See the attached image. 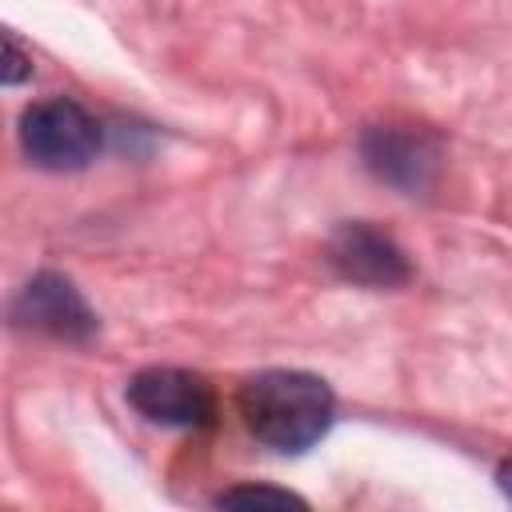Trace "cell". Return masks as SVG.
Instances as JSON below:
<instances>
[{"instance_id":"obj_1","label":"cell","mask_w":512,"mask_h":512,"mask_svg":"<svg viewBox=\"0 0 512 512\" xmlns=\"http://www.w3.org/2000/svg\"><path fill=\"white\" fill-rule=\"evenodd\" d=\"M240 416L260 444L304 452L332 424V392L308 372H260L240 388Z\"/></svg>"},{"instance_id":"obj_2","label":"cell","mask_w":512,"mask_h":512,"mask_svg":"<svg viewBox=\"0 0 512 512\" xmlns=\"http://www.w3.org/2000/svg\"><path fill=\"white\" fill-rule=\"evenodd\" d=\"M20 144L36 168L72 172L100 152V124L76 100H44L24 112Z\"/></svg>"},{"instance_id":"obj_3","label":"cell","mask_w":512,"mask_h":512,"mask_svg":"<svg viewBox=\"0 0 512 512\" xmlns=\"http://www.w3.org/2000/svg\"><path fill=\"white\" fill-rule=\"evenodd\" d=\"M128 400L140 416L176 428H200L216 416L212 388L184 368H144L128 384Z\"/></svg>"},{"instance_id":"obj_4","label":"cell","mask_w":512,"mask_h":512,"mask_svg":"<svg viewBox=\"0 0 512 512\" xmlns=\"http://www.w3.org/2000/svg\"><path fill=\"white\" fill-rule=\"evenodd\" d=\"M328 264L352 280V284H364V288H400L412 268H408V256L400 252V244L372 228V224H344L332 232L328 240Z\"/></svg>"},{"instance_id":"obj_5","label":"cell","mask_w":512,"mask_h":512,"mask_svg":"<svg viewBox=\"0 0 512 512\" xmlns=\"http://www.w3.org/2000/svg\"><path fill=\"white\" fill-rule=\"evenodd\" d=\"M16 320L56 340H88L96 332V316L88 312L80 292L64 276H52V272H40L24 284L16 300Z\"/></svg>"},{"instance_id":"obj_6","label":"cell","mask_w":512,"mask_h":512,"mask_svg":"<svg viewBox=\"0 0 512 512\" xmlns=\"http://www.w3.org/2000/svg\"><path fill=\"white\" fill-rule=\"evenodd\" d=\"M436 160H440V152L424 132L372 128L364 136V164L396 188H424L436 172Z\"/></svg>"},{"instance_id":"obj_7","label":"cell","mask_w":512,"mask_h":512,"mask_svg":"<svg viewBox=\"0 0 512 512\" xmlns=\"http://www.w3.org/2000/svg\"><path fill=\"white\" fill-rule=\"evenodd\" d=\"M220 508H304L300 496L284 488H228L216 496Z\"/></svg>"},{"instance_id":"obj_8","label":"cell","mask_w":512,"mask_h":512,"mask_svg":"<svg viewBox=\"0 0 512 512\" xmlns=\"http://www.w3.org/2000/svg\"><path fill=\"white\" fill-rule=\"evenodd\" d=\"M28 72H32V64H28V56L20 52L16 36H4V84H20Z\"/></svg>"},{"instance_id":"obj_9","label":"cell","mask_w":512,"mask_h":512,"mask_svg":"<svg viewBox=\"0 0 512 512\" xmlns=\"http://www.w3.org/2000/svg\"><path fill=\"white\" fill-rule=\"evenodd\" d=\"M496 480H500V488H504V496L512 500V460H504V464H500V472H496Z\"/></svg>"}]
</instances>
